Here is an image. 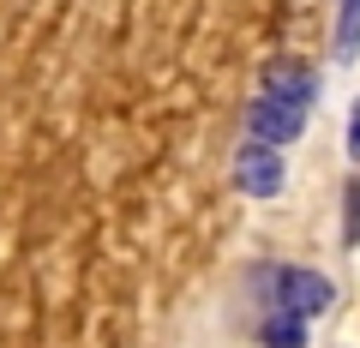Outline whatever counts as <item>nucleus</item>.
Wrapping results in <instances>:
<instances>
[{
  "label": "nucleus",
  "mask_w": 360,
  "mask_h": 348,
  "mask_svg": "<svg viewBox=\"0 0 360 348\" xmlns=\"http://www.w3.org/2000/svg\"><path fill=\"white\" fill-rule=\"evenodd\" d=\"M336 300V283L324 271H307V264H288V271H276V288H270V307H288L300 312V318H319V312H330Z\"/></svg>",
  "instance_id": "1"
},
{
  "label": "nucleus",
  "mask_w": 360,
  "mask_h": 348,
  "mask_svg": "<svg viewBox=\"0 0 360 348\" xmlns=\"http://www.w3.org/2000/svg\"><path fill=\"white\" fill-rule=\"evenodd\" d=\"M246 132H252L258 144H295L300 132H307V108L300 103H283V96H270V91H258L252 96V108H246Z\"/></svg>",
  "instance_id": "2"
},
{
  "label": "nucleus",
  "mask_w": 360,
  "mask_h": 348,
  "mask_svg": "<svg viewBox=\"0 0 360 348\" xmlns=\"http://www.w3.org/2000/svg\"><path fill=\"white\" fill-rule=\"evenodd\" d=\"M283 181H288V168H283V156H276V144L246 138L240 150H234V186H240L246 198H276Z\"/></svg>",
  "instance_id": "3"
},
{
  "label": "nucleus",
  "mask_w": 360,
  "mask_h": 348,
  "mask_svg": "<svg viewBox=\"0 0 360 348\" xmlns=\"http://www.w3.org/2000/svg\"><path fill=\"white\" fill-rule=\"evenodd\" d=\"M264 91H270V96H283V103H300V108H307L312 96H319V78H312L307 60H288V54H276V60L264 66Z\"/></svg>",
  "instance_id": "4"
},
{
  "label": "nucleus",
  "mask_w": 360,
  "mask_h": 348,
  "mask_svg": "<svg viewBox=\"0 0 360 348\" xmlns=\"http://www.w3.org/2000/svg\"><path fill=\"white\" fill-rule=\"evenodd\" d=\"M258 348H307V318L288 307H264L258 318Z\"/></svg>",
  "instance_id": "5"
},
{
  "label": "nucleus",
  "mask_w": 360,
  "mask_h": 348,
  "mask_svg": "<svg viewBox=\"0 0 360 348\" xmlns=\"http://www.w3.org/2000/svg\"><path fill=\"white\" fill-rule=\"evenodd\" d=\"M360 54V0H342L336 13V60H354Z\"/></svg>",
  "instance_id": "6"
},
{
  "label": "nucleus",
  "mask_w": 360,
  "mask_h": 348,
  "mask_svg": "<svg viewBox=\"0 0 360 348\" xmlns=\"http://www.w3.org/2000/svg\"><path fill=\"white\" fill-rule=\"evenodd\" d=\"M342 240H348V246L360 240V181L342 186Z\"/></svg>",
  "instance_id": "7"
},
{
  "label": "nucleus",
  "mask_w": 360,
  "mask_h": 348,
  "mask_svg": "<svg viewBox=\"0 0 360 348\" xmlns=\"http://www.w3.org/2000/svg\"><path fill=\"white\" fill-rule=\"evenodd\" d=\"M348 162H360V103L348 108Z\"/></svg>",
  "instance_id": "8"
}]
</instances>
